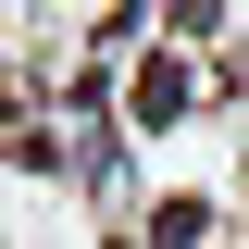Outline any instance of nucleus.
<instances>
[{
	"instance_id": "f03ea898",
	"label": "nucleus",
	"mask_w": 249,
	"mask_h": 249,
	"mask_svg": "<svg viewBox=\"0 0 249 249\" xmlns=\"http://www.w3.org/2000/svg\"><path fill=\"white\" fill-rule=\"evenodd\" d=\"M212 237V199H150V249H199Z\"/></svg>"
},
{
	"instance_id": "f257e3e1",
	"label": "nucleus",
	"mask_w": 249,
	"mask_h": 249,
	"mask_svg": "<svg viewBox=\"0 0 249 249\" xmlns=\"http://www.w3.org/2000/svg\"><path fill=\"white\" fill-rule=\"evenodd\" d=\"M187 100H199V75H187V50H150V62H137V88H124V112H137V124H175Z\"/></svg>"
}]
</instances>
